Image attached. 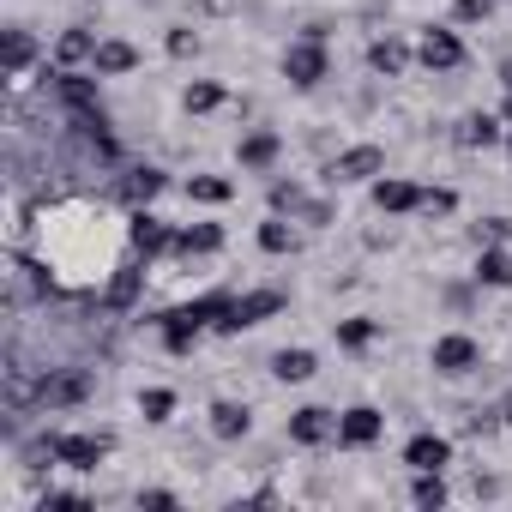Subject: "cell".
Listing matches in <instances>:
<instances>
[{
  "mask_svg": "<svg viewBox=\"0 0 512 512\" xmlns=\"http://www.w3.org/2000/svg\"><path fill=\"white\" fill-rule=\"evenodd\" d=\"M284 79H290L296 91H314L320 79H332V55H326V43H320V37L290 43V49H284Z\"/></svg>",
  "mask_w": 512,
  "mask_h": 512,
  "instance_id": "obj_5",
  "label": "cell"
},
{
  "mask_svg": "<svg viewBox=\"0 0 512 512\" xmlns=\"http://www.w3.org/2000/svg\"><path fill=\"white\" fill-rule=\"evenodd\" d=\"M223 241H229L223 223H187V229H175V253H181V260H205V253H223Z\"/></svg>",
  "mask_w": 512,
  "mask_h": 512,
  "instance_id": "obj_18",
  "label": "cell"
},
{
  "mask_svg": "<svg viewBox=\"0 0 512 512\" xmlns=\"http://www.w3.org/2000/svg\"><path fill=\"white\" fill-rule=\"evenodd\" d=\"M223 97H229V91H223L217 79H193V85L181 91V103H187V115H211V109H223Z\"/></svg>",
  "mask_w": 512,
  "mask_h": 512,
  "instance_id": "obj_27",
  "label": "cell"
},
{
  "mask_svg": "<svg viewBox=\"0 0 512 512\" xmlns=\"http://www.w3.org/2000/svg\"><path fill=\"white\" fill-rule=\"evenodd\" d=\"M506 127H512V91H506Z\"/></svg>",
  "mask_w": 512,
  "mask_h": 512,
  "instance_id": "obj_41",
  "label": "cell"
},
{
  "mask_svg": "<svg viewBox=\"0 0 512 512\" xmlns=\"http://www.w3.org/2000/svg\"><path fill=\"white\" fill-rule=\"evenodd\" d=\"M410 476H416L410 482V500L416 506H446V482H440L446 470H410Z\"/></svg>",
  "mask_w": 512,
  "mask_h": 512,
  "instance_id": "obj_29",
  "label": "cell"
},
{
  "mask_svg": "<svg viewBox=\"0 0 512 512\" xmlns=\"http://www.w3.org/2000/svg\"><path fill=\"white\" fill-rule=\"evenodd\" d=\"M284 434L296 440V446H332L338 440V410H326V404H302V410H290V422H284Z\"/></svg>",
  "mask_w": 512,
  "mask_h": 512,
  "instance_id": "obj_6",
  "label": "cell"
},
{
  "mask_svg": "<svg viewBox=\"0 0 512 512\" xmlns=\"http://www.w3.org/2000/svg\"><path fill=\"white\" fill-rule=\"evenodd\" d=\"M416 61H422L428 73H458V67H464V37L446 31V25H428L422 43H416Z\"/></svg>",
  "mask_w": 512,
  "mask_h": 512,
  "instance_id": "obj_7",
  "label": "cell"
},
{
  "mask_svg": "<svg viewBox=\"0 0 512 512\" xmlns=\"http://www.w3.org/2000/svg\"><path fill=\"white\" fill-rule=\"evenodd\" d=\"M253 241H260V253L284 260V253H296V247H302V229H296V217H290V211H272L260 229H253Z\"/></svg>",
  "mask_w": 512,
  "mask_h": 512,
  "instance_id": "obj_17",
  "label": "cell"
},
{
  "mask_svg": "<svg viewBox=\"0 0 512 512\" xmlns=\"http://www.w3.org/2000/svg\"><path fill=\"white\" fill-rule=\"evenodd\" d=\"M139 416H145V422H169V416H175V392H169V386H145V392H139Z\"/></svg>",
  "mask_w": 512,
  "mask_h": 512,
  "instance_id": "obj_30",
  "label": "cell"
},
{
  "mask_svg": "<svg viewBox=\"0 0 512 512\" xmlns=\"http://www.w3.org/2000/svg\"><path fill=\"white\" fill-rule=\"evenodd\" d=\"M97 31H85V25H67L61 37H55V73H79V67H91V55H97Z\"/></svg>",
  "mask_w": 512,
  "mask_h": 512,
  "instance_id": "obj_14",
  "label": "cell"
},
{
  "mask_svg": "<svg viewBox=\"0 0 512 512\" xmlns=\"http://www.w3.org/2000/svg\"><path fill=\"white\" fill-rule=\"evenodd\" d=\"M320 374V356L308 350V344H296V350H278L272 356V380H284V386H308Z\"/></svg>",
  "mask_w": 512,
  "mask_h": 512,
  "instance_id": "obj_22",
  "label": "cell"
},
{
  "mask_svg": "<svg viewBox=\"0 0 512 512\" xmlns=\"http://www.w3.org/2000/svg\"><path fill=\"white\" fill-rule=\"evenodd\" d=\"M229 7H235V0H199V13H211V19H217V13H229Z\"/></svg>",
  "mask_w": 512,
  "mask_h": 512,
  "instance_id": "obj_38",
  "label": "cell"
},
{
  "mask_svg": "<svg viewBox=\"0 0 512 512\" xmlns=\"http://www.w3.org/2000/svg\"><path fill=\"white\" fill-rule=\"evenodd\" d=\"M91 73L97 79H127V73H139V49L127 37H103L97 55H91Z\"/></svg>",
  "mask_w": 512,
  "mask_h": 512,
  "instance_id": "obj_16",
  "label": "cell"
},
{
  "mask_svg": "<svg viewBox=\"0 0 512 512\" xmlns=\"http://www.w3.org/2000/svg\"><path fill=\"white\" fill-rule=\"evenodd\" d=\"M332 332H338L344 350H368V344L380 338V320H374V314H350V320H338Z\"/></svg>",
  "mask_w": 512,
  "mask_h": 512,
  "instance_id": "obj_26",
  "label": "cell"
},
{
  "mask_svg": "<svg viewBox=\"0 0 512 512\" xmlns=\"http://www.w3.org/2000/svg\"><path fill=\"white\" fill-rule=\"evenodd\" d=\"M506 151H512V127H506Z\"/></svg>",
  "mask_w": 512,
  "mask_h": 512,
  "instance_id": "obj_42",
  "label": "cell"
},
{
  "mask_svg": "<svg viewBox=\"0 0 512 512\" xmlns=\"http://www.w3.org/2000/svg\"><path fill=\"white\" fill-rule=\"evenodd\" d=\"M278 157H284V133H272V127H247V133L235 139V163L253 169V175H266Z\"/></svg>",
  "mask_w": 512,
  "mask_h": 512,
  "instance_id": "obj_11",
  "label": "cell"
},
{
  "mask_svg": "<svg viewBox=\"0 0 512 512\" xmlns=\"http://www.w3.org/2000/svg\"><path fill=\"white\" fill-rule=\"evenodd\" d=\"M163 49H169V55H175V61H193V55H199V49H205V43H199V31H193V25H175V31H169V37H163Z\"/></svg>",
  "mask_w": 512,
  "mask_h": 512,
  "instance_id": "obj_31",
  "label": "cell"
},
{
  "mask_svg": "<svg viewBox=\"0 0 512 512\" xmlns=\"http://www.w3.org/2000/svg\"><path fill=\"white\" fill-rule=\"evenodd\" d=\"M31 61H37V37H31L25 25H13V31H7V73H13V79H25V73H31Z\"/></svg>",
  "mask_w": 512,
  "mask_h": 512,
  "instance_id": "obj_25",
  "label": "cell"
},
{
  "mask_svg": "<svg viewBox=\"0 0 512 512\" xmlns=\"http://www.w3.org/2000/svg\"><path fill=\"white\" fill-rule=\"evenodd\" d=\"M422 193H428V187H416L410 175H380V181H368V199H374V211H386V217L422 211Z\"/></svg>",
  "mask_w": 512,
  "mask_h": 512,
  "instance_id": "obj_8",
  "label": "cell"
},
{
  "mask_svg": "<svg viewBox=\"0 0 512 512\" xmlns=\"http://www.w3.org/2000/svg\"><path fill=\"white\" fill-rule=\"evenodd\" d=\"M410 55H416V49H410L404 37H374V43H368V67H374L380 79H404Z\"/></svg>",
  "mask_w": 512,
  "mask_h": 512,
  "instance_id": "obj_21",
  "label": "cell"
},
{
  "mask_svg": "<svg viewBox=\"0 0 512 512\" xmlns=\"http://www.w3.org/2000/svg\"><path fill=\"white\" fill-rule=\"evenodd\" d=\"M278 308H284V296H278V290H247V296H229V302H223V314H217V332H223V338H235V332H247V326L272 320Z\"/></svg>",
  "mask_w": 512,
  "mask_h": 512,
  "instance_id": "obj_3",
  "label": "cell"
},
{
  "mask_svg": "<svg viewBox=\"0 0 512 512\" xmlns=\"http://www.w3.org/2000/svg\"><path fill=\"white\" fill-rule=\"evenodd\" d=\"M452 19L458 25H488L494 19V0H452Z\"/></svg>",
  "mask_w": 512,
  "mask_h": 512,
  "instance_id": "obj_33",
  "label": "cell"
},
{
  "mask_svg": "<svg viewBox=\"0 0 512 512\" xmlns=\"http://www.w3.org/2000/svg\"><path fill=\"white\" fill-rule=\"evenodd\" d=\"M296 223H308V229H326V223H332V205H326V199H308V205L296 211Z\"/></svg>",
  "mask_w": 512,
  "mask_h": 512,
  "instance_id": "obj_35",
  "label": "cell"
},
{
  "mask_svg": "<svg viewBox=\"0 0 512 512\" xmlns=\"http://www.w3.org/2000/svg\"><path fill=\"white\" fill-rule=\"evenodd\" d=\"M91 398V374L85 368H49L43 374V410H73V404H85Z\"/></svg>",
  "mask_w": 512,
  "mask_h": 512,
  "instance_id": "obj_10",
  "label": "cell"
},
{
  "mask_svg": "<svg viewBox=\"0 0 512 512\" xmlns=\"http://www.w3.org/2000/svg\"><path fill=\"white\" fill-rule=\"evenodd\" d=\"M187 199L193 205H229L235 199V181L229 175H211V169L205 175H187Z\"/></svg>",
  "mask_w": 512,
  "mask_h": 512,
  "instance_id": "obj_24",
  "label": "cell"
},
{
  "mask_svg": "<svg viewBox=\"0 0 512 512\" xmlns=\"http://www.w3.org/2000/svg\"><path fill=\"white\" fill-rule=\"evenodd\" d=\"M308 205V193H302V181H272V211H302Z\"/></svg>",
  "mask_w": 512,
  "mask_h": 512,
  "instance_id": "obj_32",
  "label": "cell"
},
{
  "mask_svg": "<svg viewBox=\"0 0 512 512\" xmlns=\"http://www.w3.org/2000/svg\"><path fill=\"white\" fill-rule=\"evenodd\" d=\"M163 187H169V175L145 163V169H127V181H121V199H127V205H151Z\"/></svg>",
  "mask_w": 512,
  "mask_h": 512,
  "instance_id": "obj_23",
  "label": "cell"
},
{
  "mask_svg": "<svg viewBox=\"0 0 512 512\" xmlns=\"http://www.w3.org/2000/svg\"><path fill=\"white\" fill-rule=\"evenodd\" d=\"M404 470H452V440L434 434V428L410 434L404 440Z\"/></svg>",
  "mask_w": 512,
  "mask_h": 512,
  "instance_id": "obj_13",
  "label": "cell"
},
{
  "mask_svg": "<svg viewBox=\"0 0 512 512\" xmlns=\"http://www.w3.org/2000/svg\"><path fill=\"white\" fill-rule=\"evenodd\" d=\"M380 434H386V410H374V404H350L338 416V446H350V452L380 446Z\"/></svg>",
  "mask_w": 512,
  "mask_h": 512,
  "instance_id": "obj_9",
  "label": "cell"
},
{
  "mask_svg": "<svg viewBox=\"0 0 512 512\" xmlns=\"http://www.w3.org/2000/svg\"><path fill=\"white\" fill-rule=\"evenodd\" d=\"M380 175H386V151L380 145H344L326 163V187H362V181H380Z\"/></svg>",
  "mask_w": 512,
  "mask_h": 512,
  "instance_id": "obj_1",
  "label": "cell"
},
{
  "mask_svg": "<svg viewBox=\"0 0 512 512\" xmlns=\"http://www.w3.org/2000/svg\"><path fill=\"white\" fill-rule=\"evenodd\" d=\"M452 139H458L464 151H494V145H506V133H500V115H488V109H476V115H464Z\"/></svg>",
  "mask_w": 512,
  "mask_h": 512,
  "instance_id": "obj_19",
  "label": "cell"
},
{
  "mask_svg": "<svg viewBox=\"0 0 512 512\" xmlns=\"http://www.w3.org/2000/svg\"><path fill=\"white\" fill-rule=\"evenodd\" d=\"M139 506H151V512H169V506H181L169 488H139Z\"/></svg>",
  "mask_w": 512,
  "mask_h": 512,
  "instance_id": "obj_36",
  "label": "cell"
},
{
  "mask_svg": "<svg viewBox=\"0 0 512 512\" xmlns=\"http://www.w3.org/2000/svg\"><path fill=\"white\" fill-rule=\"evenodd\" d=\"M127 247L133 253H145V260H151V253H169L175 247V229L157 217V211H145V205H133V217H127Z\"/></svg>",
  "mask_w": 512,
  "mask_h": 512,
  "instance_id": "obj_12",
  "label": "cell"
},
{
  "mask_svg": "<svg viewBox=\"0 0 512 512\" xmlns=\"http://www.w3.org/2000/svg\"><path fill=\"white\" fill-rule=\"evenodd\" d=\"M133 296H139V260H121L109 278V308H127Z\"/></svg>",
  "mask_w": 512,
  "mask_h": 512,
  "instance_id": "obj_28",
  "label": "cell"
},
{
  "mask_svg": "<svg viewBox=\"0 0 512 512\" xmlns=\"http://www.w3.org/2000/svg\"><path fill=\"white\" fill-rule=\"evenodd\" d=\"M109 452H115V440H109V434H67V428H55V434H49V458H55V464H67V470H97Z\"/></svg>",
  "mask_w": 512,
  "mask_h": 512,
  "instance_id": "obj_4",
  "label": "cell"
},
{
  "mask_svg": "<svg viewBox=\"0 0 512 512\" xmlns=\"http://www.w3.org/2000/svg\"><path fill=\"white\" fill-rule=\"evenodd\" d=\"M458 211V193L452 187H428L422 193V217H452Z\"/></svg>",
  "mask_w": 512,
  "mask_h": 512,
  "instance_id": "obj_34",
  "label": "cell"
},
{
  "mask_svg": "<svg viewBox=\"0 0 512 512\" xmlns=\"http://www.w3.org/2000/svg\"><path fill=\"white\" fill-rule=\"evenodd\" d=\"M500 416H506V428H512V392H506V398H500Z\"/></svg>",
  "mask_w": 512,
  "mask_h": 512,
  "instance_id": "obj_40",
  "label": "cell"
},
{
  "mask_svg": "<svg viewBox=\"0 0 512 512\" xmlns=\"http://www.w3.org/2000/svg\"><path fill=\"white\" fill-rule=\"evenodd\" d=\"M428 368L446 374V380H464V374L482 368V344H476L470 332H440V338L428 344Z\"/></svg>",
  "mask_w": 512,
  "mask_h": 512,
  "instance_id": "obj_2",
  "label": "cell"
},
{
  "mask_svg": "<svg viewBox=\"0 0 512 512\" xmlns=\"http://www.w3.org/2000/svg\"><path fill=\"white\" fill-rule=\"evenodd\" d=\"M205 428H211V440H247V434H253V410L235 404V398H217Z\"/></svg>",
  "mask_w": 512,
  "mask_h": 512,
  "instance_id": "obj_20",
  "label": "cell"
},
{
  "mask_svg": "<svg viewBox=\"0 0 512 512\" xmlns=\"http://www.w3.org/2000/svg\"><path fill=\"white\" fill-rule=\"evenodd\" d=\"M500 85H506V91H512V55H506V61H500Z\"/></svg>",
  "mask_w": 512,
  "mask_h": 512,
  "instance_id": "obj_39",
  "label": "cell"
},
{
  "mask_svg": "<svg viewBox=\"0 0 512 512\" xmlns=\"http://www.w3.org/2000/svg\"><path fill=\"white\" fill-rule=\"evenodd\" d=\"M482 241H512V217H482Z\"/></svg>",
  "mask_w": 512,
  "mask_h": 512,
  "instance_id": "obj_37",
  "label": "cell"
},
{
  "mask_svg": "<svg viewBox=\"0 0 512 512\" xmlns=\"http://www.w3.org/2000/svg\"><path fill=\"white\" fill-rule=\"evenodd\" d=\"M470 278H476V290H512V253H506V241H482Z\"/></svg>",
  "mask_w": 512,
  "mask_h": 512,
  "instance_id": "obj_15",
  "label": "cell"
}]
</instances>
